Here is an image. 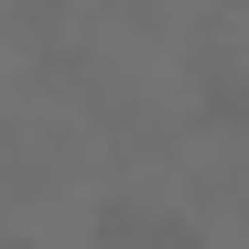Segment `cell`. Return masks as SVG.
Returning a JSON list of instances; mask_svg holds the SVG:
<instances>
[{"instance_id":"1","label":"cell","mask_w":249,"mask_h":249,"mask_svg":"<svg viewBox=\"0 0 249 249\" xmlns=\"http://www.w3.org/2000/svg\"><path fill=\"white\" fill-rule=\"evenodd\" d=\"M195 108L217 119V130H249V76H228V65H217V76L195 87Z\"/></svg>"},{"instance_id":"2","label":"cell","mask_w":249,"mask_h":249,"mask_svg":"<svg viewBox=\"0 0 249 249\" xmlns=\"http://www.w3.org/2000/svg\"><path fill=\"white\" fill-rule=\"evenodd\" d=\"M141 249H206L195 217H141Z\"/></svg>"}]
</instances>
